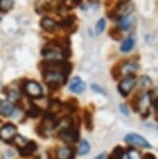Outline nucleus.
I'll return each mask as SVG.
<instances>
[{"label": "nucleus", "instance_id": "27", "mask_svg": "<svg viewBox=\"0 0 158 159\" xmlns=\"http://www.w3.org/2000/svg\"><path fill=\"white\" fill-rule=\"evenodd\" d=\"M28 115L31 116V118H35L40 115V108L37 106H32L30 109L28 110Z\"/></svg>", "mask_w": 158, "mask_h": 159}, {"label": "nucleus", "instance_id": "18", "mask_svg": "<svg viewBox=\"0 0 158 159\" xmlns=\"http://www.w3.org/2000/svg\"><path fill=\"white\" fill-rule=\"evenodd\" d=\"M117 23H118V27L120 28L121 30H127L131 26V20L128 17L121 18V19H119L117 21Z\"/></svg>", "mask_w": 158, "mask_h": 159}, {"label": "nucleus", "instance_id": "14", "mask_svg": "<svg viewBox=\"0 0 158 159\" xmlns=\"http://www.w3.org/2000/svg\"><path fill=\"white\" fill-rule=\"evenodd\" d=\"M37 143L34 142H28L27 145L24 146L23 148L20 149V154L21 156H23V157H25V156H30L32 153H34L35 150H37Z\"/></svg>", "mask_w": 158, "mask_h": 159}, {"label": "nucleus", "instance_id": "11", "mask_svg": "<svg viewBox=\"0 0 158 159\" xmlns=\"http://www.w3.org/2000/svg\"><path fill=\"white\" fill-rule=\"evenodd\" d=\"M75 22H76V16L75 15H67L65 16L62 19L58 22V26L59 27H62L65 29H71V28H74V27H77L75 25Z\"/></svg>", "mask_w": 158, "mask_h": 159}, {"label": "nucleus", "instance_id": "23", "mask_svg": "<svg viewBox=\"0 0 158 159\" xmlns=\"http://www.w3.org/2000/svg\"><path fill=\"white\" fill-rule=\"evenodd\" d=\"M139 84L142 89H149L152 86V80L150 77L148 76H142L141 79H139Z\"/></svg>", "mask_w": 158, "mask_h": 159}, {"label": "nucleus", "instance_id": "10", "mask_svg": "<svg viewBox=\"0 0 158 159\" xmlns=\"http://www.w3.org/2000/svg\"><path fill=\"white\" fill-rule=\"evenodd\" d=\"M85 89V83L82 81V79L78 76L72 78L70 82V91L75 94H81Z\"/></svg>", "mask_w": 158, "mask_h": 159}, {"label": "nucleus", "instance_id": "13", "mask_svg": "<svg viewBox=\"0 0 158 159\" xmlns=\"http://www.w3.org/2000/svg\"><path fill=\"white\" fill-rule=\"evenodd\" d=\"M57 159H73V151L68 147H59L55 152Z\"/></svg>", "mask_w": 158, "mask_h": 159}, {"label": "nucleus", "instance_id": "9", "mask_svg": "<svg viewBox=\"0 0 158 159\" xmlns=\"http://www.w3.org/2000/svg\"><path fill=\"white\" fill-rule=\"evenodd\" d=\"M41 27L48 32H54L59 28V26H58V22H56L52 18L44 17L41 20Z\"/></svg>", "mask_w": 158, "mask_h": 159}, {"label": "nucleus", "instance_id": "3", "mask_svg": "<svg viewBox=\"0 0 158 159\" xmlns=\"http://www.w3.org/2000/svg\"><path fill=\"white\" fill-rule=\"evenodd\" d=\"M125 142H126L127 143H129V145L139 147V148H147V149L152 148L151 143L138 133L127 134V135L125 136Z\"/></svg>", "mask_w": 158, "mask_h": 159}, {"label": "nucleus", "instance_id": "4", "mask_svg": "<svg viewBox=\"0 0 158 159\" xmlns=\"http://www.w3.org/2000/svg\"><path fill=\"white\" fill-rule=\"evenodd\" d=\"M59 137L65 143H74L78 140L79 133H78V130L71 125L69 127L61 129V133H59Z\"/></svg>", "mask_w": 158, "mask_h": 159}, {"label": "nucleus", "instance_id": "2", "mask_svg": "<svg viewBox=\"0 0 158 159\" xmlns=\"http://www.w3.org/2000/svg\"><path fill=\"white\" fill-rule=\"evenodd\" d=\"M23 89L30 98L38 99L43 96V89L40 83H38L34 80H28L23 85Z\"/></svg>", "mask_w": 158, "mask_h": 159}, {"label": "nucleus", "instance_id": "16", "mask_svg": "<svg viewBox=\"0 0 158 159\" xmlns=\"http://www.w3.org/2000/svg\"><path fill=\"white\" fill-rule=\"evenodd\" d=\"M133 47H134V40L132 38H127L126 40L123 41V43L121 45V51L124 53H127L132 50Z\"/></svg>", "mask_w": 158, "mask_h": 159}, {"label": "nucleus", "instance_id": "5", "mask_svg": "<svg viewBox=\"0 0 158 159\" xmlns=\"http://www.w3.org/2000/svg\"><path fill=\"white\" fill-rule=\"evenodd\" d=\"M138 107L136 110L141 113L142 116H148L149 115V109H150L151 105V96L149 93H145L142 94L138 100Z\"/></svg>", "mask_w": 158, "mask_h": 159}, {"label": "nucleus", "instance_id": "21", "mask_svg": "<svg viewBox=\"0 0 158 159\" xmlns=\"http://www.w3.org/2000/svg\"><path fill=\"white\" fill-rule=\"evenodd\" d=\"M13 143H14L16 146L21 147V148H23V147H24V146L27 145L28 140L26 139L24 136H22V135H19V134H17V135L15 136L14 139H13Z\"/></svg>", "mask_w": 158, "mask_h": 159}, {"label": "nucleus", "instance_id": "12", "mask_svg": "<svg viewBox=\"0 0 158 159\" xmlns=\"http://www.w3.org/2000/svg\"><path fill=\"white\" fill-rule=\"evenodd\" d=\"M15 112V105L10 101H2L0 103V116H11Z\"/></svg>", "mask_w": 158, "mask_h": 159}, {"label": "nucleus", "instance_id": "28", "mask_svg": "<svg viewBox=\"0 0 158 159\" xmlns=\"http://www.w3.org/2000/svg\"><path fill=\"white\" fill-rule=\"evenodd\" d=\"M120 111L123 113L124 116H129V109L125 104H121L120 105Z\"/></svg>", "mask_w": 158, "mask_h": 159}, {"label": "nucleus", "instance_id": "8", "mask_svg": "<svg viewBox=\"0 0 158 159\" xmlns=\"http://www.w3.org/2000/svg\"><path fill=\"white\" fill-rule=\"evenodd\" d=\"M139 69L138 65L134 61H128L125 64H120V71H121V76H132L133 74H135L138 70Z\"/></svg>", "mask_w": 158, "mask_h": 159}, {"label": "nucleus", "instance_id": "15", "mask_svg": "<svg viewBox=\"0 0 158 159\" xmlns=\"http://www.w3.org/2000/svg\"><path fill=\"white\" fill-rule=\"evenodd\" d=\"M7 97L8 99V101L11 102V103H17L18 101L20 100L21 96H20V93L18 89H11L10 91H7Z\"/></svg>", "mask_w": 158, "mask_h": 159}, {"label": "nucleus", "instance_id": "22", "mask_svg": "<svg viewBox=\"0 0 158 159\" xmlns=\"http://www.w3.org/2000/svg\"><path fill=\"white\" fill-rule=\"evenodd\" d=\"M106 26V21L104 18H101V19L98 20V22L96 23V26H95V31H96L97 34H102L103 30L105 29Z\"/></svg>", "mask_w": 158, "mask_h": 159}, {"label": "nucleus", "instance_id": "6", "mask_svg": "<svg viewBox=\"0 0 158 159\" xmlns=\"http://www.w3.org/2000/svg\"><path fill=\"white\" fill-rule=\"evenodd\" d=\"M136 84V79L132 76L124 78L119 84V92L123 97H127Z\"/></svg>", "mask_w": 158, "mask_h": 159}, {"label": "nucleus", "instance_id": "30", "mask_svg": "<svg viewBox=\"0 0 158 159\" xmlns=\"http://www.w3.org/2000/svg\"><path fill=\"white\" fill-rule=\"evenodd\" d=\"M142 159H156L154 157V155H152V154H146V156Z\"/></svg>", "mask_w": 158, "mask_h": 159}, {"label": "nucleus", "instance_id": "25", "mask_svg": "<svg viewBox=\"0 0 158 159\" xmlns=\"http://www.w3.org/2000/svg\"><path fill=\"white\" fill-rule=\"evenodd\" d=\"M61 108V103L58 101L54 100V102H52V103H50V109L52 110V113H55L59 111Z\"/></svg>", "mask_w": 158, "mask_h": 159}, {"label": "nucleus", "instance_id": "32", "mask_svg": "<svg viewBox=\"0 0 158 159\" xmlns=\"http://www.w3.org/2000/svg\"><path fill=\"white\" fill-rule=\"evenodd\" d=\"M1 102H2V100H1V99H0V103H1Z\"/></svg>", "mask_w": 158, "mask_h": 159}, {"label": "nucleus", "instance_id": "24", "mask_svg": "<svg viewBox=\"0 0 158 159\" xmlns=\"http://www.w3.org/2000/svg\"><path fill=\"white\" fill-rule=\"evenodd\" d=\"M127 155H128V158L129 159H142L141 153H139L136 149H133V148H131L129 151L127 152Z\"/></svg>", "mask_w": 158, "mask_h": 159}, {"label": "nucleus", "instance_id": "20", "mask_svg": "<svg viewBox=\"0 0 158 159\" xmlns=\"http://www.w3.org/2000/svg\"><path fill=\"white\" fill-rule=\"evenodd\" d=\"M109 35L112 39H114V40H115V41H121L122 39H123V35H122V31H121V29L118 27V26L110 28Z\"/></svg>", "mask_w": 158, "mask_h": 159}, {"label": "nucleus", "instance_id": "31", "mask_svg": "<svg viewBox=\"0 0 158 159\" xmlns=\"http://www.w3.org/2000/svg\"><path fill=\"white\" fill-rule=\"evenodd\" d=\"M105 156H106V154H105V153H102V154L98 155L97 157H95L94 159H104V158H105Z\"/></svg>", "mask_w": 158, "mask_h": 159}, {"label": "nucleus", "instance_id": "26", "mask_svg": "<svg viewBox=\"0 0 158 159\" xmlns=\"http://www.w3.org/2000/svg\"><path fill=\"white\" fill-rule=\"evenodd\" d=\"M85 124L88 129H92L93 127V118L89 112H85Z\"/></svg>", "mask_w": 158, "mask_h": 159}, {"label": "nucleus", "instance_id": "7", "mask_svg": "<svg viewBox=\"0 0 158 159\" xmlns=\"http://www.w3.org/2000/svg\"><path fill=\"white\" fill-rule=\"evenodd\" d=\"M17 135V128L13 124H7L0 128V139L10 142Z\"/></svg>", "mask_w": 158, "mask_h": 159}, {"label": "nucleus", "instance_id": "19", "mask_svg": "<svg viewBox=\"0 0 158 159\" xmlns=\"http://www.w3.org/2000/svg\"><path fill=\"white\" fill-rule=\"evenodd\" d=\"M91 151V146H89V143L88 142V140H81L80 142V145H79V149H78V153L79 155H85L88 154V153Z\"/></svg>", "mask_w": 158, "mask_h": 159}, {"label": "nucleus", "instance_id": "1", "mask_svg": "<svg viewBox=\"0 0 158 159\" xmlns=\"http://www.w3.org/2000/svg\"><path fill=\"white\" fill-rule=\"evenodd\" d=\"M134 10L133 3L130 0H119L118 3L110 11H107V17L110 20L117 21L121 18L128 17Z\"/></svg>", "mask_w": 158, "mask_h": 159}, {"label": "nucleus", "instance_id": "17", "mask_svg": "<svg viewBox=\"0 0 158 159\" xmlns=\"http://www.w3.org/2000/svg\"><path fill=\"white\" fill-rule=\"evenodd\" d=\"M14 7V0H0V13H7Z\"/></svg>", "mask_w": 158, "mask_h": 159}, {"label": "nucleus", "instance_id": "29", "mask_svg": "<svg viewBox=\"0 0 158 159\" xmlns=\"http://www.w3.org/2000/svg\"><path fill=\"white\" fill-rule=\"evenodd\" d=\"M92 88H93V89H94L95 92H97V93H100V94L105 95V92H104V89H101L99 85H97V84H93V85H92Z\"/></svg>", "mask_w": 158, "mask_h": 159}]
</instances>
